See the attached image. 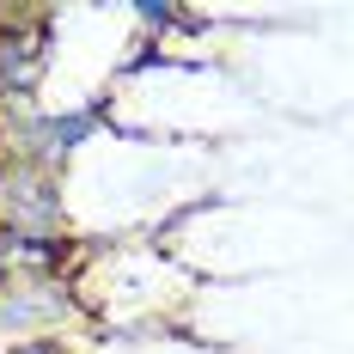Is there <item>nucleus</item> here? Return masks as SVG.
Here are the masks:
<instances>
[{
	"label": "nucleus",
	"mask_w": 354,
	"mask_h": 354,
	"mask_svg": "<svg viewBox=\"0 0 354 354\" xmlns=\"http://www.w3.org/2000/svg\"><path fill=\"white\" fill-rule=\"evenodd\" d=\"M43 73H49V12L6 6V19H0V104L31 110Z\"/></svg>",
	"instance_id": "nucleus-1"
},
{
	"label": "nucleus",
	"mask_w": 354,
	"mask_h": 354,
	"mask_svg": "<svg viewBox=\"0 0 354 354\" xmlns=\"http://www.w3.org/2000/svg\"><path fill=\"white\" fill-rule=\"evenodd\" d=\"M62 324H80L73 281H55V275H12V281L0 287V336H6V342L62 336Z\"/></svg>",
	"instance_id": "nucleus-2"
},
{
	"label": "nucleus",
	"mask_w": 354,
	"mask_h": 354,
	"mask_svg": "<svg viewBox=\"0 0 354 354\" xmlns=\"http://www.w3.org/2000/svg\"><path fill=\"white\" fill-rule=\"evenodd\" d=\"M0 354H80L73 336H31V342H6Z\"/></svg>",
	"instance_id": "nucleus-3"
}]
</instances>
